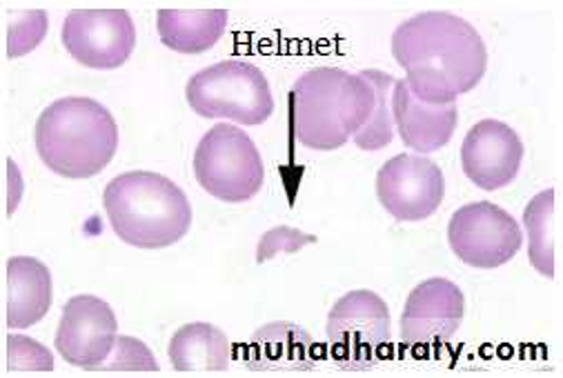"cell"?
<instances>
[{
    "label": "cell",
    "instance_id": "1",
    "mask_svg": "<svg viewBox=\"0 0 563 378\" xmlns=\"http://www.w3.org/2000/svg\"><path fill=\"white\" fill-rule=\"evenodd\" d=\"M393 56L406 71L415 97L430 105L456 103L488 69L482 34L450 12H421L393 34Z\"/></svg>",
    "mask_w": 563,
    "mask_h": 378
},
{
    "label": "cell",
    "instance_id": "2",
    "mask_svg": "<svg viewBox=\"0 0 563 378\" xmlns=\"http://www.w3.org/2000/svg\"><path fill=\"white\" fill-rule=\"evenodd\" d=\"M374 103L377 91L361 71L314 67L290 91L292 134L308 149H339L367 123Z\"/></svg>",
    "mask_w": 563,
    "mask_h": 378
},
{
    "label": "cell",
    "instance_id": "3",
    "mask_svg": "<svg viewBox=\"0 0 563 378\" xmlns=\"http://www.w3.org/2000/svg\"><path fill=\"white\" fill-rule=\"evenodd\" d=\"M41 160L63 178L101 174L119 149V125L108 108L85 97L47 105L34 130Z\"/></svg>",
    "mask_w": 563,
    "mask_h": 378
},
{
    "label": "cell",
    "instance_id": "4",
    "mask_svg": "<svg viewBox=\"0 0 563 378\" xmlns=\"http://www.w3.org/2000/svg\"><path fill=\"white\" fill-rule=\"evenodd\" d=\"M103 208L114 234L139 249L178 243L192 225V205L183 189L156 171H128L112 178Z\"/></svg>",
    "mask_w": 563,
    "mask_h": 378
},
{
    "label": "cell",
    "instance_id": "5",
    "mask_svg": "<svg viewBox=\"0 0 563 378\" xmlns=\"http://www.w3.org/2000/svg\"><path fill=\"white\" fill-rule=\"evenodd\" d=\"M185 99L201 119H225L239 125H263L274 112L267 76L241 58L197 71L187 80Z\"/></svg>",
    "mask_w": 563,
    "mask_h": 378
},
{
    "label": "cell",
    "instance_id": "6",
    "mask_svg": "<svg viewBox=\"0 0 563 378\" xmlns=\"http://www.w3.org/2000/svg\"><path fill=\"white\" fill-rule=\"evenodd\" d=\"M328 352L345 371H365L388 358L393 347L390 310L369 290L341 297L328 314Z\"/></svg>",
    "mask_w": 563,
    "mask_h": 378
},
{
    "label": "cell",
    "instance_id": "7",
    "mask_svg": "<svg viewBox=\"0 0 563 378\" xmlns=\"http://www.w3.org/2000/svg\"><path fill=\"white\" fill-rule=\"evenodd\" d=\"M192 165L199 185L223 203H245L265 182V165L256 143L230 123H219L206 132Z\"/></svg>",
    "mask_w": 563,
    "mask_h": 378
},
{
    "label": "cell",
    "instance_id": "8",
    "mask_svg": "<svg viewBox=\"0 0 563 378\" xmlns=\"http://www.w3.org/2000/svg\"><path fill=\"white\" fill-rule=\"evenodd\" d=\"M448 243L465 265L495 269L517 256L523 245V232L504 208L479 201L463 205L452 214Z\"/></svg>",
    "mask_w": 563,
    "mask_h": 378
},
{
    "label": "cell",
    "instance_id": "9",
    "mask_svg": "<svg viewBox=\"0 0 563 378\" xmlns=\"http://www.w3.org/2000/svg\"><path fill=\"white\" fill-rule=\"evenodd\" d=\"M377 197L397 221H426L443 203L445 178L434 160L419 154H399L379 169Z\"/></svg>",
    "mask_w": 563,
    "mask_h": 378
},
{
    "label": "cell",
    "instance_id": "10",
    "mask_svg": "<svg viewBox=\"0 0 563 378\" xmlns=\"http://www.w3.org/2000/svg\"><path fill=\"white\" fill-rule=\"evenodd\" d=\"M63 45L89 69H117L136 47V27L125 10H76L65 16Z\"/></svg>",
    "mask_w": 563,
    "mask_h": 378
},
{
    "label": "cell",
    "instance_id": "11",
    "mask_svg": "<svg viewBox=\"0 0 563 378\" xmlns=\"http://www.w3.org/2000/svg\"><path fill=\"white\" fill-rule=\"evenodd\" d=\"M117 338L119 321L114 310L99 297L78 294L63 308L54 345L69 365L97 371L112 354Z\"/></svg>",
    "mask_w": 563,
    "mask_h": 378
},
{
    "label": "cell",
    "instance_id": "12",
    "mask_svg": "<svg viewBox=\"0 0 563 378\" xmlns=\"http://www.w3.org/2000/svg\"><path fill=\"white\" fill-rule=\"evenodd\" d=\"M465 316V297L448 278H428L410 292L401 314V341L415 349L448 343Z\"/></svg>",
    "mask_w": 563,
    "mask_h": 378
},
{
    "label": "cell",
    "instance_id": "13",
    "mask_svg": "<svg viewBox=\"0 0 563 378\" xmlns=\"http://www.w3.org/2000/svg\"><path fill=\"white\" fill-rule=\"evenodd\" d=\"M523 154V141L510 125L486 119L465 134L461 145V167L477 187L495 192L517 178Z\"/></svg>",
    "mask_w": 563,
    "mask_h": 378
},
{
    "label": "cell",
    "instance_id": "14",
    "mask_svg": "<svg viewBox=\"0 0 563 378\" xmlns=\"http://www.w3.org/2000/svg\"><path fill=\"white\" fill-rule=\"evenodd\" d=\"M319 345L295 323L276 321L258 327L241 347V363L261 374H299L317 365Z\"/></svg>",
    "mask_w": 563,
    "mask_h": 378
},
{
    "label": "cell",
    "instance_id": "15",
    "mask_svg": "<svg viewBox=\"0 0 563 378\" xmlns=\"http://www.w3.org/2000/svg\"><path fill=\"white\" fill-rule=\"evenodd\" d=\"M393 119L406 147L417 154H432L445 147L456 130V103L430 105L410 91L406 78H397L393 87Z\"/></svg>",
    "mask_w": 563,
    "mask_h": 378
},
{
    "label": "cell",
    "instance_id": "16",
    "mask_svg": "<svg viewBox=\"0 0 563 378\" xmlns=\"http://www.w3.org/2000/svg\"><path fill=\"white\" fill-rule=\"evenodd\" d=\"M52 274L32 256L8 260V327L27 330L45 319L52 308Z\"/></svg>",
    "mask_w": 563,
    "mask_h": 378
},
{
    "label": "cell",
    "instance_id": "17",
    "mask_svg": "<svg viewBox=\"0 0 563 378\" xmlns=\"http://www.w3.org/2000/svg\"><path fill=\"white\" fill-rule=\"evenodd\" d=\"M167 354L180 374H219L230 367L232 343L212 323H187L174 332Z\"/></svg>",
    "mask_w": 563,
    "mask_h": 378
},
{
    "label": "cell",
    "instance_id": "18",
    "mask_svg": "<svg viewBox=\"0 0 563 378\" xmlns=\"http://www.w3.org/2000/svg\"><path fill=\"white\" fill-rule=\"evenodd\" d=\"M230 14L225 10H161L156 27L161 43L178 54H203L225 34Z\"/></svg>",
    "mask_w": 563,
    "mask_h": 378
},
{
    "label": "cell",
    "instance_id": "19",
    "mask_svg": "<svg viewBox=\"0 0 563 378\" xmlns=\"http://www.w3.org/2000/svg\"><path fill=\"white\" fill-rule=\"evenodd\" d=\"M530 265L554 278V189H543L523 210Z\"/></svg>",
    "mask_w": 563,
    "mask_h": 378
},
{
    "label": "cell",
    "instance_id": "20",
    "mask_svg": "<svg viewBox=\"0 0 563 378\" xmlns=\"http://www.w3.org/2000/svg\"><path fill=\"white\" fill-rule=\"evenodd\" d=\"M377 91V103L367 119V123L354 134V143L363 152H379L388 147L395 138V119H393V87L395 76L382 69H363L361 71Z\"/></svg>",
    "mask_w": 563,
    "mask_h": 378
},
{
    "label": "cell",
    "instance_id": "21",
    "mask_svg": "<svg viewBox=\"0 0 563 378\" xmlns=\"http://www.w3.org/2000/svg\"><path fill=\"white\" fill-rule=\"evenodd\" d=\"M49 21L47 12L43 10H25V12H12L10 25H8V56L19 58L30 52H34L45 34H47Z\"/></svg>",
    "mask_w": 563,
    "mask_h": 378
},
{
    "label": "cell",
    "instance_id": "22",
    "mask_svg": "<svg viewBox=\"0 0 563 378\" xmlns=\"http://www.w3.org/2000/svg\"><path fill=\"white\" fill-rule=\"evenodd\" d=\"M54 354L41 345L38 341L14 334H8V371L10 374H34V371H52Z\"/></svg>",
    "mask_w": 563,
    "mask_h": 378
},
{
    "label": "cell",
    "instance_id": "23",
    "mask_svg": "<svg viewBox=\"0 0 563 378\" xmlns=\"http://www.w3.org/2000/svg\"><path fill=\"white\" fill-rule=\"evenodd\" d=\"M97 371H158V363L143 341L119 334L112 354L97 367Z\"/></svg>",
    "mask_w": 563,
    "mask_h": 378
},
{
    "label": "cell",
    "instance_id": "24",
    "mask_svg": "<svg viewBox=\"0 0 563 378\" xmlns=\"http://www.w3.org/2000/svg\"><path fill=\"white\" fill-rule=\"evenodd\" d=\"M317 241L319 238L314 234L288 225H278L261 236L256 247V263H267L278 254H295L308 245H314Z\"/></svg>",
    "mask_w": 563,
    "mask_h": 378
},
{
    "label": "cell",
    "instance_id": "25",
    "mask_svg": "<svg viewBox=\"0 0 563 378\" xmlns=\"http://www.w3.org/2000/svg\"><path fill=\"white\" fill-rule=\"evenodd\" d=\"M8 167H10V199H8V212L10 216L16 212L21 199H23V176H21V169L16 167L14 160H8Z\"/></svg>",
    "mask_w": 563,
    "mask_h": 378
}]
</instances>
